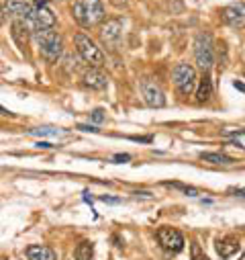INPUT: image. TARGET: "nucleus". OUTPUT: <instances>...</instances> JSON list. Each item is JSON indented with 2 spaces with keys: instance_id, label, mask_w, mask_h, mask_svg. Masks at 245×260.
<instances>
[{
  "instance_id": "nucleus-11",
  "label": "nucleus",
  "mask_w": 245,
  "mask_h": 260,
  "mask_svg": "<svg viewBox=\"0 0 245 260\" xmlns=\"http://www.w3.org/2000/svg\"><path fill=\"white\" fill-rule=\"evenodd\" d=\"M84 84L94 88V90H104L108 86V78L106 74H102L98 68H90L86 74H84Z\"/></svg>"
},
{
  "instance_id": "nucleus-15",
  "label": "nucleus",
  "mask_w": 245,
  "mask_h": 260,
  "mask_svg": "<svg viewBox=\"0 0 245 260\" xmlns=\"http://www.w3.org/2000/svg\"><path fill=\"white\" fill-rule=\"evenodd\" d=\"M27 25L23 23V19H17V21H13V39L17 41V45L21 47V49H25V45H27Z\"/></svg>"
},
{
  "instance_id": "nucleus-17",
  "label": "nucleus",
  "mask_w": 245,
  "mask_h": 260,
  "mask_svg": "<svg viewBox=\"0 0 245 260\" xmlns=\"http://www.w3.org/2000/svg\"><path fill=\"white\" fill-rule=\"evenodd\" d=\"M200 158L205 160V162H211V164H233V160L229 158V156H225V154H219V152H202L200 154Z\"/></svg>"
},
{
  "instance_id": "nucleus-6",
  "label": "nucleus",
  "mask_w": 245,
  "mask_h": 260,
  "mask_svg": "<svg viewBox=\"0 0 245 260\" xmlns=\"http://www.w3.org/2000/svg\"><path fill=\"white\" fill-rule=\"evenodd\" d=\"M23 23L27 25L29 31L35 33V31H43V29H53L57 19L47 7H33V11L23 19Z\"/></svg>"
},
{
  "instance_id": "nucleus-16",
  "label": "nucleus",
  "mask_w": 245,
  "mask_h": 260,
  "mask_svg": "<svg viewBox=\"0 0 245 260\" xmlns=\"http://www.w3.org/2000/svg\"><path fill=\"white\" fill-rule=\"evenodd\" d=\"M213 96V80L209 76V72H205L200 84H198V90H196V101L198 103H207L209 99Z\"/></svg>"
},
{
  "instance_id": "nucleus-1",
  "label": "nucleus",
  "mask_w": 245,
  "mask_h": 260,
  "mask_svg": "<svg viewBox=\"0 0 245 260\" xmlns=\"http://www.w3.org/2000/svg\"><path fill=\"white\" fill-rule=\"evenodd\" d=\"M72 17L82 27H94L104 21V5L102 0H76L72 7Z\"/></svg>"
},
{
  "instance_id": "nucleus-19",
  "label": "nucleus",
  "mask_w": 245,
  "mask_h": 260,
  "mask_svg": "<svg viewBox=\"0 0 245 260\" xmlns=\"http://www.w3.org/2000/svg\"><path fill=\"white\" fill-rule=\"evenodd\" d=\"M31 136H39V138H59L61 132L55 127H35V129H29Z\"/></svg>"
},
{
  "instance_id": "nucleus-25",
  "label": "nucleus",
  "mask_w": 245,
  "mask_h": 260,
  "mask_svg": "<svg viewBox=\"0 0 245 260\" xmlns=\"http://www.w3.org/2000/svg\"><path fill=\"white\" fill-rule=\"evenodd\" d=\"M78 129H80V132H92V134H96V132H98L96 127H88V125H78Z\"/></svg>"
},
{
  "instance_id": "nucleus-30",
  "label": "nucleus",
  "mask_w": 245,
  "mask_h": 260,
  "mask_svg": "<svg viewBox=\"0 0 245 260\" xmlns=\"http://www.w3.org/2000/svg\"><path fill=\"white\" fill-rule=\"evenodd\" d=\"M241 260H245V254H243V256H241Z\"/></svg>"
},
{
  "instance_id": "nucleus-24",
  "label": "nucleus",
  "mask_w": 245,
  "mask_h": 260,
  "mask_svg": "<svg viewBox=\"0 0 245 260\" xmlns=\"http://www.w3.org/2000/svg\"><path fill=\"white\" fill-rule=\"evenodd\" d=\"M129 160H131L129 154H116L114 156V162H129Z\"/></svg>"
},
{
  "instance_id": "nucleus-12",
  "label": "nucleus",
  "mask_w": 245,
  "mask_h": 260,
  "mask_svg": "<svg viewBox=\"0 0 245 260\" xmlns=\"http://www.w3.org/2000/svg\"><path fill=\"white\" fill-rule=\"evenodd\" d=\"M31 11H33V5L25 3V0H9L5 7V13L11 17H17V19H25Z\"/></svg>"
},
{
  "instance_id": "nucleus-26",
  "label": "nucleus",
  "mask_w": 245,
  "mask_h": 260,
  "mask_svg": "<svg viewBox=\"0 0 245 260\" xmlns=\"http://www.w3.org/2000/svg\"><path fill=\"white\" fill-rule=\"evenodd\" d=\"M233 86H235L237 90H241V92H245V84H241L239 80H235V82H233Z\"/></svg>"
},
{
  "instance_id": "nucleus-2",
  "label": "nucleus",
  "mask_w": 245,
  "mask_h": 260,
  "mask_svg": "<svg viewBox=\"0 0 245 260\" xmlns=\"http://www.w3.org/2000/svg\"><path fill=\"white\" fill-rule=\"evenodd\" d=\"M35 41L39 45V51L41 55L53 63L61 57V53H64V39H61V35L53 29H43V31H35Z\"/></svg>"
},
{
  "instance_id": "nucleus-8",
  "label": "nucleus",
  "mask_w": 245,
  "mask_h": 260,
  "mask_svg": "<svg viewBox=\"0 0 245 260\" xmlns=\"http://www.w3.org/2000/svg\"><path fill=\"white\" fill-rule=\"evenodd\" d=\"M157 240H159L161 248L168 252H180L184 248V236L174 228H159Z\"/></svg>"
},
{
  "instance_id": "nucleus-13",
  "label": "nucleus",
  "mask_w": 245,
  "mask_h": 260,
  "mask_svg": "<svg viewBox=\"0 0 245 260\" xmlns=\"http://www.w3.org/2000/svg\"><path fill=\"white\" fill-rule=\"evenodd\" d=\"M27 260H57V256L49 246L37 244L27 248Z\"/></svg>"
},
{
  "instance_id": "nucleus-9",
  "label": "nucleus",
  "mask_w": 245,
  "mask_h": 260,
  "mask_svg": "<svg viewBox=\"0 0 245 260\" xmlns=\"http://www.w3.org/2000/svg\"><path fill=\"white\" fill-rule=\"evenodd\" d=\"M221 19L225 25L241 29L245 27V3H233L221 11Z\"/></svg>"
},
{
  "instance_id": "nucleus-27",
  "label": "nucleus",
  "mask_w": 245,
  "mask_h": 260,
  "mask_svg": "<svg viewBox=\"0 0 245 260\" xmlns=\"http://www.w3.org/2000/svg\"><path fill=\"white\" fill-rule=\"evenodd\" d=\"M37 148H43V150H49V148H51V144H47V142H39V144H37Z\"/></svg>"
},
{
  "instance_id": "nucleus-14",
  "label": "nucleus",
  "mask_w": 245,
  "mask_h": 260,
  "mask_svg": "<svg viewBox=\"0 0 245 260\" xmlns=\"http://www.w3.org/2000/svg\"><path fill=\"white\" fill-rule=\"evenodd\" d=\"M237 250H239V240L233 236H227L217 242V252L221 258H231L233 254H237Z\"/></svg>"
},
{
  "instance_id": "nucleus-29",
  "label": "nucleus",
  "mask_w": 245,
  "mask_h": 260,
  "mask_svg": "<svg viewBox=\"0 0 245 260\" xmlns=\"http://www.w3.org/2000/svg\"><path fill=\"white\" fill-rule=\"evenodd\" d=\"M110 3H116L118 5V3H125V0H110Z\"/></svg>"
},
{
  "instance_id": "nucleus-10",
  "label": "nucleus",
  "mask_w": 245,
  "mask_h": 260,
  "mask_svg": "<svg viewBox=\"0 0 245 260\" xmlns=\"http://www.w3.org/2000/svg\"><path fill=\"white\" fill-rule=\"evenodd\" d=\"M123 37V23L118 19H112V21H106L102 27H100V39L104 45L108 47H116V43L120 41Z\"/></svg>"
},
{
  "instance_id": "nucleus-4",
  "label": "nucleus",
  "mask_w": 245,
  "mask_h": 260,
  "mask_svg": "<svg viewBox=\"0 0 245 260\" xmlns=\"http://www.w3.org/2000/svg\"><path fill=\"white\" fill-rule=\"evenodd\" d=\"M74 41H76V49H78L80 57H82L86 63H90L92 68H100V66H102V63H104V53L100 51V47H96V43H94L88 35L78 33V35L74 37Z\"/></svg>"
},
{
  "instance_id": "nucleus-3",
  "label": "nucleus",
  "mask_w": 245,
  "mask_h": 260,
  "mask_svg": "<svg viewBox=\"0 0 245 260\" xmlns=\"http://www.w3.org/2000/svg\"><path fill=\"white\" fill-rule=\"evenodd\" d=\"M172 78H174V84H176V88L180 90V94H184V96H190L192 92H194V88H196V70L190 66V63H184V61H180V63H176V68L172 70Z\"/></svg>"
},
{
  "instance_id": "nucleus-23",
  "label": "nucleus",
  "mask_w": 245,
  "mask_h": 260,
  "mask_svg": "<svg viewBox=\"0 0 245 260\" xmlns=\"http://www.w3.org/2000/svg\"><path fill=\"white\" fill-rule=\"evenodd\" d=\"M100 201L102 203H110V205H118L120 203V199H116V197H100Z\"/></svg>"
},
{
  "instance_id": "nucleus-20",
  "label": "nucleus",
  "mask_w": 245,
  "mask_h": 260,
  "mask_svg": "<svg viewBox=\"0 0 245 260\" xmlns=\"http://www.w3.org/2000/svg\"><path fill=\"white\" fill-rule=\"evenodd\" d=\"M166 186H172V188H178V190H184L186 194H190V197H196L198 190L192 188V186H186V184H180V182H164Z\"/></svg>"
},
{
  "instance_id": "nucleus-18",
  "label": "nucleus",
  "mask_w": 245,
  "mask_h": 260,
  "mask_svg": "<svg viewBox=\"0 0 245 260\" xmlns=\"http://www.w3.org/2000/svg\"><path fill=\"white\" fill-rule=\"evenodd\" d=\"M94 256V248L90 242H80L76 248V260H92Z\"/></svg>"
},
{
  "instance_id": "nucleus-7",
  "label": "nucleus",
  "mask_w": 245,
  "mask_h": 260,
  "mask_svg": "<svg viewBox=\"0 0 245 260\" xmlns=\"http://www.w3.org/2000/svg\"><path fill=\"white\" fill-rule=\"evenodd\" d=\"M141 94H143L145 103L149 107H153V109H159V107L166 105V94H164L161 86L151 78H143L141 80Z\"/></svg>"
},
{
  "instance_id": "nucleus-22",
  "label": "nucleus",
  "mask_w": 245,
  "mask_h": 260,
  "mask_svg": "<svg viewBox=\"0 0 245 260\" xmlns=\"http://www.w3.org/2000/svg\"><path fill=\"white\" fill-rule=\"evenodd\" d=\"M90 119H92L94 123H102V121H104V111H102V109H94V111L90 113Z\"/></svg>"
},
{
  "instance_id": "nucleus-28",
  "label": "nucleus",
  "mask_w": 245,
  "mask_h": 260,
  "mask_svg": "<svg viewBox=\"0 0 245 260\" xmlns=\"http://www.w3.org/2000/svg\"><path fill=\"white\" fill-rule=\"evenodd\" d=\"M0 115H5V117H7V115H13V113H9L5 107H0Z\"/></svg>"
},
{
  "instance_id": "nucleus-5",
  "label": "nucleus",
  "mask_w": 245,
  "mask_h": 260,
  "mask_svg": "<svg viewBox=\"0 0 245 260\" xmlns=\"http://www.w3.org/2000/svg\"><path fill=\"white\" fill-rule=\"evenodd\" d=\"M194 57H196V63L209 72L215 63V47H213V37L209 33H200L194 41Z\"/></svg>"
},
{
  "instance_id": "nucleus-21",
  "label": "nucleus",
  "mask_w": 245,
  "mask_h": 260,
  "mask_svg": "<svg viewBox=\"0 0 245 260\" xmlns=\"http://www.w3.org/2000/svg\"><path fill=\"white\" fill-rule=\"evenodd\" d=\"M192 260H209V256L200 250L198 244H192Z\"/></svg>"
}]
</instances>
